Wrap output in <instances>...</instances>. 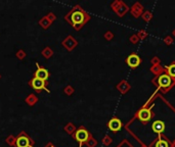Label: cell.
<instances>
[{
    "label": "cell",
    "instance_id": "6da1fadb",
    "mask_svg": "<svg viewBox=\"0 0 175 147\" xmlns=\"http://www.w3.org/2000/svg\"><path fill=\"white\" fill-rule=\"evenodd\" d=\"M64 19L76 31H80L83 27L91 19V16L89 13L82 8L79 4H76L72 7V9L68 13L64 16Z\"/></svg>",
    "mask_w": 175,
    "mask_h": 147
},
{
    "label": "cell",
    "instance_id": "7a4b0ae2",
    "mask_svg": "<svg viewBox=\"0 0 175 147\" xmlns=\"http://www.w3.org/2000/svg\"><path fill=\"white\" fill-rule=\"evenodd\" d=\"M91 136H92L91 133L84 126H80L77 128V130L75 131L73 135H72V138L78 142L79 147H83V145L89 140V138Z\"/></svg>",
    "mask_w": 175,
    "mask_h": 147
},
{
    "label": "cell",
    "instance_id": "3957f363",
    "mask_svg": "<svg viewBox=\"0 0 175 147\" xmlns=\"http://www.w3.org/2000/svg\"><path fill=\"white\" fill-rule=\"evenodd\" d=\"M48 84H49L48 81H43V80L35 78V77L30 79V81L28 82V85L31 87L36 93H41L42 91H46L48 94H50V90L47 88V85H48Z\"/></svg>",
    "mask_w": 175,
    "mask_h": 147
},
{
    "label": "cell",
    "instance_id": "277c9868",
    "mask_svg": "<svg viewBox=\"0 0 175 147\" xmlns=\"http://www.w3.org/2000/svg\"><path fill=\"white\" fill-rule=\"evenodd\" d=\"M36 142L27 132L21 131L17 136V147H35Z\"/></svg>",
    "mask_w": 175,
    "mask_h": 147
},
{
    "label": "cell",
    "instance_id": "5b68a950",
    "mask_svg": "<svg viewBox=\"0 0 175 147\" xmlns=\"http://www.w3.org/2000/svg\"><path fill=\"white\" fill-rule=\"evenodd\" d=\"M62 46L64 47L68 52L73 51L74 49H76V47L78 46V41L76 38H74L72 35H68L64 40L62 41Z\"/></svg>",
    "mask_w": 175,
    "mask_h": 147
},
{
    "label": "cell",
    "instance_id": "8992f818",
    "mask_svg": "<svg viewBox=\"0 0 175 147\" xmlns=\"http://www.w3.org/2000/svg\"><path fill=\"white\" fill-rule=\"evenodd\" d=\"M36 66L37 69L34 73L35 78H38L40 80H43V81H48L49 77H50V73L47 69H45L44 66H41L39 64V62H36Z\"/></svg>",
    "mask_w": 175,
    "mask_h": 147
},
{
    "label": "cell",
    "instance_id": "52a82bcc",
    "mask_svg": "<svg viewBox=\"0 0 175 147\" xmlns=\"http://www.w3.org/2000/svg\"><path fill=\"white\" fill-rule=\"evenodd\" d=\"M107 128L110 129L112 132H114V133H116V132H118L120 129L122 128V123L121 121L118 119V118H113L111 119L109 121V123H107Z\"/></svg>",
    "mask_w": 175,
    "mask_h": 147
},
{
    "label": "cell",
    "instance_id": "ba28073f",
    "mask_svg": "<svg viewBox=\"0 0 175 147\" xmlns=\"http://www.w3.org/2000/svg\"><path fill=\"white\" fill-rule=\"evenodd\" d=\"M126 62L130 68L134 69L139 66V63H140V58H139V56L136 55V54H131V55H129L127 57Z\"/></svg>",
    "mask_w": 175,
    "mask_h": 147
},
{
    "label": "cell",
    "instance_id": "9c48e42d",
    "mask_svg": "<svg viewBox=\"0 0 175 147\" xmlns=\"http://www.w3.org/2000/svg\"><path fill=\"white\" fill-rule=\"evenodd\" d=\"M158 81H159V85L163 87V88H168L172 84V79L169 75H162Z\"/></svg>",
    "mask_w": 175,
    "mask_h": 147
},
{
    "label": "cell",
    "instance_id": "30bf717a",
    "mask_svg": "<svg viewBox=\"0 0 175 147\" xmlns=\"http://www.w3.org/2000/svg\"><path fill=\"white\" fill-rule=\"evenodd\" d=\"M38 101H39L38 96H37L36 94H34V93L29 94V95L25 98V103H26L27 105L31 106V107H33V106L36 105V104L38 103Z\"/></svg>",
    "mask_w": 175,
    "mask_h": 147
},
{
    "label": "cell",
    "instance_id": "8fae6325",
    "mask_svg": "<svg viewBox=\"0 0 175 147\" xmlns=\"http://www.w3.org/2000/svg\"><path fill=\"white\" fill-rule=\"evenodd\" d=\"M138 118L140 119V121L142 122H149L152 118V113L149 109L146 108H142L140 111L138 113Z\"/></svg>",
    "mask_w": 175,
    "mask_h": 147
},
{
    "label": "cell",
    "instance_id": "7c38bea8",
    "mask_svg": "<svg viewBox=\"0 0 175 147\" xmlns=\"http://www.w3.org/2000/svg\"><path fill=\"white\" fill-rule=\"evenodd\" d=\"M41 55L43 56L45 59H49L54 55V51H53V49H52L51 47L46 46V47H44V48L42 49Z\"/></svg>",
    "mask_w": 175,
    "mask_h": 147
},
{
    "label": "cell",
    "instance_id": "4fadbf2b",
    "mask_svg": "<svg viewBox=\"0 0 175 147\" xmlns=\"http://www.w3.org/2000/svg\"><path fill=\"white\" fill-rule=\"evenodd\" d=\"M38 25L40 27H41V29H43V30H47V29H49L51 27V25L52 23L50 21H49L48 19L45 16H43V17H41V19H39V22H38Z\"/></svg>",
    "mask_w": 175,
    "mask_h": 147
},
{
    "label": "cell",
    "instance_id": "5bb4252c",
    "mask_svg": "<svg viewBox=\"0 0 175 147\" xmlns=\"http://www.w3.org/2000/svg\"><path fill=\"white\" fill-rule=\"evenodd\" d=\"M152 130L156 133H162L165 130V124L162 121H156L152 124Z\"/></svg>",
    "mask_w": 175,
    "mask_h": 147
},
{
    "label": "cell",
    "instance_id": "9a60e30c",
    "mask_svg": "<svg viewBox=\"0 0 175 147\" xmlns=\"http://www.w3.org/2000/svg\"><path fill=\"white\" fill-rule=\"evenodd\" d=\"M76 130H77L76 126H75V124L72 123V122H69V123L64 127V131L66 132L68 135H70V136L73 135Z\"/></svg>",
    "mask_w": 175,
    "mask_h": 147
},
{
    "label": "cell",
    "instance_id": "2e32d148",
    "mask_svg": "<svg viewBox=\"0 0 175 147\" xmlns=\"http://www.w3.org/2000/svg\"><path fill=\"white\" fill-rule=\"evenodd\" d=\"M5 142L7 143V145L11 146V147H17V136L12 135H8L5 138Z\"/></svg>",
    "mask_w": 175,
    "mask_h": 147
},
{
    "label": "cell",
    "instance_id": "e0dca14e",
    "mask_svg": "<svg viewBox=\"0 0 175 147\" xmlns=\"http://www.w3.org/2000/svg\"><path fill=\"white\" fill-rule=\"evenodd\" d=\"M16 57L19 60H24L25 58L27 57V53L24 49H19L17 52H16Z\"/></svg>",
    "mask_w": 175,
    "mask_h": 147
},
{
    "label": "cell",
    "instance_id": "ac0fdd59",
    "mask_svg": "<svg viewBox=\"0 0 175 147\" xmlns=\"http://www.w3.org/2000/svg\"><path fill=\"white\" fill-rule=\"evenodd\" d=\"M64 93L66 94L67 96H72L75 93V88L71 85H67L64 88Z\"/></svg>",
    "mask_w": 175,
    "mask_h": 147
},
{
    "label": "cell",
    "instance_id": "d6986e66",
    "mask_svg": "<svg viewBox=\"0 0 175 147\" xmlns=\"http://www.w3.org/2000/svg\"><path fill=\"white\" fill-rule=\"evenodd\" d=\"M96 144H97V141L91 136L90 138H89V140L87 141L86 143H85V145H86L87 147H95Z\"/></svg>",
    "mask_w": 175,
    "mask_h": 147
},
{
    "label": "cell",
    "instance_id": "ffe728a7",
    "mask_svg": "<svg viewBox=\"0 0 175 147\" xmlns=\"http://www.w3.org/2000/svg\"><path fill=\"white\" fill-rule=\"evenodd\" d=\"M168 74H169L170 77L175 78V63L170 64V66H168Z\"/></svg>",
    "mask_w": 175,
    "mask_h": 147
},
{
    "label": "cell",
    "instance_id": "44dd1931",
    "mask_svg": "<svg viewBox=\"0 0 175 147\" xmlns=\"http://www.w3.org/2000/svg\"><path fill=\"white\" fill-rule=\"evenodd\" d=\"M46 17H47V19H49V21L51 22L52 24H53L54 22H56V19H57V16H56V13H54V12H52V11L48 12V13L46 14Z\"/></svg>",
    "mask_w": 175,
    "mask_h": 147
},
{
    "label": "cell",
    "instance_id": "7402d4cb",
    "mask_svg": "<svg viewBox=\"0 0 175 147\" xmlns=\"http://www.w3.org/2000/svg\"><path fill=\"white\" fill-rule=\"evenodd\" d=\"M156 147H168V143L164 140H160V141L157 142Z\"/></svg>",
    "mask_w": 175,
    "mask_h": 147
},
{
    "label": "cell",
    "instance_id": "603a6c76",
    "mask_svg": "<svg viewBox=\"0 0 175 147\" xmlns=\"http://www.w3.org/2000/svg\"><path fill=\"white\" fill-rule=\"evenodd\" d=\"M44 147H56V146L54 145V144L52 143V142H48V143L45 144V146H44Z\"/></svg>",
    "mask_w": 175,
    "mask_h": 147
},
{
    "label": "cell",
    "instance_id": "cb8c5ba5",
    "mask_svg": "<svg viewBox=\"0 0 175 147\" xmlns=\"http://www.w3.org/2000/svg\"><path fill=\"white\" fill-rule=\"evenodd\" d=\"M0 80H1V74H0Z\"/></svg>",
    "mask_w": 175,
    "mask_h": 147
},
{
    "label": "cell",
    "instance_id": "d4e9b609",
    "mask_svg": "<svg viewBox=\"0 0 175 147\" xmlns=\"http://www.w3.org/2000/svg\"><path fill=\"white\" fill-rule=\"evenodd\" d=\"M174 35H175V32H174Z\"/></svg>",
    "mask_w": 175,
    "mask_h": 147
}]
</instances>
